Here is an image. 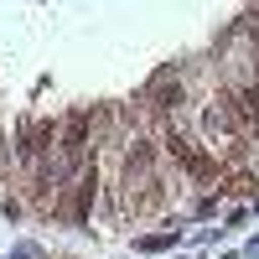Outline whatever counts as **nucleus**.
Wrapping results in <instances>:
<instances>
[{
    "instance_id": "obj_2",
    "label": "nucleus",
    "mask_w": 259,
    "mask_h": 259,
    "mask_svg": "<svg viewBox=\"0 0 259 259\" xmlns=\"http://www.w3.org/2000/svg\"><path fill=\"white\" fill-rule=\"evenodd\" d=\"M156 99H161V109H171V104H182V83H161V89H156Z\"/></svg>"
},
{
    "instance_id": "obj_1",
    "label": "nucleus",
    "mask_w": 259,
    "mask_h": 259,
    "mask_svg": "<svg viewBox=\"0 0 259 259\" xmlns=\"http://www.w3.org/2000/svg\"><path fill=\"white\" fill-rule=\"evenodd\" d=\"M233 114L254 130V124H259V94H239V99H233Z\"/></svg>"
}]
</instances>
